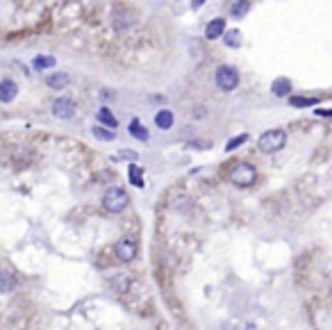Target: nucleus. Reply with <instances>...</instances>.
Segmentation results:
<instances>
[{
  "label": "nucleus",
  "instance_id": "obj_1",
  "mask_svg": "<svg viewBox=\"0 0 332 330\" xmlns=\"http://www.w3.org/2000/svg\"><path fill=\"white\" fill-rule=\"evenodd\" d=\"M257 180V168L248 162H239L230 168V182L237 187H250Z\"/></svg>",
  "mask_w": 332,
  "mask_h": 330
},
{
  "label": "nucleus",
  "instance_id": "obj_2",
  "mask_svg": "<svg viewBox=\"0 0 332 330\" xmlns=\"http://www.w3.org/2000/svg\"><path fill=\"white\" fill-rule=\"evenodd\" d=\"M130 203V196L125 189H121V187H112V189L105 191V196H102V207L107 212H112V214H118V212H123L125 207H128Z\"/></svg>",
  "mask_w": 332,
  "mask_h": 330
},
{
  "label": "nucleus",
  "instance_id": "obj_3",
  "mask_svg": "<svg viewBox=\"0 0 332 330\" xmlns=\"http://www.w3.org/2000/svg\"><path fill=\"white\" fill-rule=\"evenodd\" d=\"M287 144V132L280 130V128H273V130H266L257 141V148L262 153H278L280 148Z\"/></svg>",
  "mask_w": 332,
  "mask_h": 330
},
{
  "label": "nucleus",
  "instance_id": "obj_4",
  "mask_svg": "<svg viewBox=\"0 0 332 330\" xmlns=\"http://www.w3.org/2000/svg\"><path fill=\"white\" fill-rule=\"evenodd\" d=\"M216 84H219V89H223V91H235L237 87H239V71L235 69V66H219L216 69Z\"/></svg>",
  "mask_w": 332,
  "mask_h": 330
},
{
  "label": "nucleus",
  "instance_id": "obj_5",
  "mask_svg": "<svg viewBox=\"0 0 332 330\" xmlns=\"http://www.w3.org/2000/svg\"><path fill=\"white\" fill-rule=\"evenodd\" d=\"M114 253L121 262H132L137 257V244L132 239H118L116 246H114Z\"/></svg>",
  "mask_w": 332,
  "mask_h": 330
},
{
  "label": "nucleus",
  "instance_id": "obj_6",
  "mask_svg": "<svg viewBox=\"0 0 332 330\" xmlns=\"http://www.w3.org/2000/svg\"><path fill=\"white\" fill-rule=\"evenodd\" d=\"M134 21H137V16H134L130 9H116V11L112 14V25L116 27L118 32L130 30V27L134 25Z\"/></svg>",
  "mask_w": 332,
  "mask_h": 330
},
{
  "label": "nucleus",
  "instance_id": "obj_7",
  "mask_svg": "<svg viewBox=\"0 0 332 330\" xmlns=\"http://www.w3.org/2000/svg\"><path fill=\"white\" fill-rule=\"evenodd\" d=\"M53 114L57 119H71L75 114V103L71 98H57L53 103Z\"/></svg>",
  "mask_w": 332,
  "mask_h": 330
},
{
  "label": "nucleus",
  "instance_id": "obj_8",
  "mask_svg": "<svg viewBox=\"0 0 332 330\" xmlns=\"http://www.w3.org/2000/svg\"><path fill=\"white\" fill-rule=\"evenodd\" d=\"M223 34H225V18H214L205 27V39H209V41H216Z\"/></svg>",
  "mask_w": 332,
  "mask_h": 330
},
{
  "label": "nucleus",
  "instance_id": "obj_9",
  "mask_svg": "<svg viewBox=\"0 0 332 330\" xmlns=\"http://www.w3.org/2000/svg\"><path fill=\"white\" fill-rule=\"evenodd\" d=\"M16 93H18L16 82H11V80L0 82V103H11L16 98Z\"/></svg>",
  "mask_w": 332,
  "mask_h": 330
},
{
  "label": "nucleus",
  "instance_id": "obj_10",
  "mask_svg": "<svg viewBox=\"0 0 332 330\" xmlns=\"http://www.w3.org/2000/svg\"><path fill=\"white\" fill-rule=\"evenodd\" d=\"M289 91H291V82L287 80V78H278V80L271 84V93H273V96H278V98L289 96Z\"/></svg>",
  "mask_w": 332,
  "mask_h": 330
},
{
  "label": "nucleus",
  "instance_id": "obj_11",
  "mask_svg": "<svg viewBox=\"0 0 332 330\" xmlns=\"http://www.w3.org/2000/svg\"><path fill=\"white\" fill-rule=\"evenodd\" d=\"M69 82H71L69 73H53V76L46 78V84H48L50 89H64Z\"/></svg>",
  "mask_w": 332,
  "mask_h": 330
},
{
  "label": "nucleus",
  "instance_id": "obj_12",
  "mask_svg": "<svg viewBox=\"0 0 332 330\" xmlns=\"http://www.w3.org/2000/svg\"><path fill=\"white\" fill-rule=\"evenodd\" d=\"M155 123L160 130H168V128H173V112H168V109H162V112L155 114Z\"/></svg>",
  "mask_w": 332,
  "mask_h": 330
},
{
  "label": "nucleus",
  "instance_id": "obj_13",
  "mask_svg": "<svg viewBox=\"0 0 332 330\" xmlns=\"http://www.w3.org/2000/svg\"><path fill=\"white\" fill-rule=\"evenodd\" d=\"M14 285H16V278H14V273L7 269H0V292H11L14 289Z\"/></svg>",
  "mask_w": 332,
  "mask_h": 330
},
{
  "label": "nucleus",
  "instance_id": "obj_14",
  "mask_svg": "<svg viewBox=\"0 0 332 330\" xmlns=\"http://www.w3.org/2000/svg\"><path fill=\"white\" fill-rule=\"evenodd\" d=\"M128 132L134 137V139H141V141H148V130H146L144 125H141V121L139 119H134L132 123H130V128H128Z\"/></svg>",
  "mask_w": 332,
  "mask_h": 330
},
{
  "label": "nucleus",
  "instance_id": "obj_15",
  "mask_svg": "<svg viewBox=\"0 0 332 330\" xmlns=\"http://www.w3.org/2000/svg\"><path fill=\"white\" fill-rule=\"evenodd\" d=\"M248 9H250V2H246V0H239V2H232L230 5V14L235 18H244L248 14Z\"/></svg>",
  "mask_w": 332,
  "mask_h": 330
},
{
  "label": "nucleus",
  "instance_id": "obj_16",
  "mask_svg": "<svg viewBox=\"0 0 332 330\" xmlns=\"http://www.w3.org/2000/svg\"><path fill=\"white\" fill-rule=\"evenodd\" d=\"M32 66L37 71H46V69H50V66H55V57L53 55H39V57H34Z\"/></svg>",
  "mask_w": 332,
  "mask_h": 330
},
{
  "label": "nucleus",
  "instance_id": "obj_17",
  "mask_svg": "<svg viewBox=\"0 0 332 330\" xmlns=\"http://www.w3.org/2000/svg\"><path fill=\"white\" fill-rule=\"evenodd\" d=\"M98 119H100V123L109 125V130H114V128H116V125H118V121L114 119V114L109 112L107 107H100V109H98Z\"/></svg>",
  "mask_w": 332,
  "mask_h": 330
},
{
  "label": "nucleus",
  "instance_id": "obj_18",
  "mask_svg": "<svg viewBox=\"0 0 332 330\" xmlns=\"http://www.w3.org/2000/svg\"><path fill=\"white\" fill-rule=\"evenodd\" d=\"M223 39H225V46H228V48H239L241 46V32L239 30H228V32L223 34Z\"/></svg>",
  "mask_w": 332,
  "mask_h": 330
},
{
  "label": "nucleus",
  "instance_id": "obj_19",
  "mask_svg": "<svg viewBox=\"0 0 332 330\" xmlns=\"http://www.w3.org/2000/svg\"><path fill=\"white\" fill-rule=\"evenodd\" d=\"M319 100L316 98H305V96H294L289 98V105L291 107H312V105H316Z\"/></svg>",
  "mask_w": 332,
  "mask_h": 330
},
{
  "label": "nucleus",
  "instance_id": "obj_20",
  "mask_svg": "<svg viewBox=\"0 0 332 330\" xmlns=\"http://www.w3.org/2000/svg\"><path fill=\"white\" fill-rule=\"evenodd\" d=\"M93 137H96V139H100V141H112V139H116L114 130H107V128H100V125H96V128H93Z\"/></svg>",
  "mask_w": 332,
  "mask_h": 330
},
{
  "label": "nucleus",
  "instance_id": "obj_21",
  "mask_svg": "<svg viewBox=\"0 0 332 330\" xmlns=\"http://www.w3.org/2000/svg\"><path fill=\"white\" fill-rule=\"evenodd\" d=\"M144 168L139 166H130V182L134 184V187H144Z\"/></svg>",
  "mask_w": 332,
  "mask_h": 330
},
{
  "label": "nucleus",
  "instance_id": "obj_22",
  "mask_svg": "<svg viewBox=\"0 0 332 330\" xmlns=\"http://www.w3.org/2000/svg\"><path fill=\"white\" fill-rule=\"evenodd\" d=\"M112 287L116 289V292H125V289L130 287V276H116V278H114Z\"/></svg>",
  "mask_w": 332,
  "mask_h": 330
},
{
  "label": "nucleus",
  "instance_id": "obj_23",
  "mask_svg": "<svg viewBox=\"0 0 332 330\" xmlns=\"http://www.w3.org/2000/svg\"><path fill=\"white\" fill-rule=\"evenodd\" d=\"M246 139H248V135H239L237 139H230L228 144H225V151H228V153L235 151V148H239L241 144H246Z\"/></svg>",
  "mask_w": 332,
  "mask_h": 330
},
{
  "label": "nucleus",
  "instance_id": "obj_24",
  "mask_svg": "<svg viewBox=\"0 0 332 330\" xmlns=\"http://www.w3.org/2000/svg\"><path fill=\"white\" fill-rule=\"evenodd\" d=\"M116 157H118V160H137V157H139V153L130 151V148H123V151L116 153Z\"/></svg>",
  "mask_w": 332,
  "mask_h": 330
},
{
  "label": "nucleus",
  "instance_id": "obj_25",
  "mask_svg": "<svg viewBox=\"0 0 332 330\" xmlns=\"http://www.w3.org/2000/svg\"><path fill=\"white\" fill-rule=\"evenodd\" d=\"M319 116H332V109H316Z\"/></svg>",
  "mask_w": 332,
  "mask_h": 330
}]
</instances>
